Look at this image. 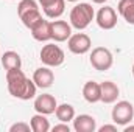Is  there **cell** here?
Instances as JSON below:
<instances>
[{"mask_svg":"<svg viewBox=\"0 0 134 132\" xmlns=\"http://www.w3.org/2000/svg\"><path fill=\"white\" fill-rule=\"evenodd\" d=\"M6 87H8L9 95L17 99L28 101V99L36 98L37 87H36L34 81L27 78L20 68L6 71Z\"/></svg>","mask_w":134,"mask_h":132,"instance_id":"cell-1","label":"cell"},{"mask_svg":"<svg viewBox=\"0 0 134 132\" xmlns=\"http://www.w3.org/2000/svg\"><path fill=\"white\" fill-rule=\"evenodd\" d=\"M94 19H95V11L91 3H78L70 9L69 22H70L72 28H75L78 31L86 30L92 23Z\"/></svg>","mask_w":134,"mask_h":132,"instance_id":"cell-2","label":"cell"},{"mask_svg":"<svg viewBox=\"0 0 134 132\" xmlns=\"http://www.w3.org/2000/svg\"><path fill=\"white\" fill-rule=\"evenodd\" d=\"M39 59L44 65L47 67H59L64 64L66 61V55H64V50L59 47V45H55L52 42L45 44L42 48H41V53H39Z\"/></svg>","mask_w":134,"mask_h":132,"instance_id":"cell-3","label":"cell"},{"mask_svg":"<svg viewBox=\"0 0 134 132\" xmlns=\"http://www.w3.org/2000/svg\"><path fill=\"white\" fill-rule=\"evenodd\" d=\"M89 62H91V65L94 67L95 70L106 71L114 64V56H112V53H111L109 48H106V47H97V48H94L91 51Z\"/></svg>","mask_w":134,"mask_h":132,"instance_id":"cell-4","label":"cell"},{"mask_svg":"<svg viewBox=\"0 0 134 132\" xmlns=\"http://www.w3.org/2000/svg\"><path fill=\"white\" fill-rule=\"evenodd\" d=\"M111 117L117 126H126L134 118V106L130 101H117L112 107Z\"/></svg>","mask_w":134,"mask_h":132,"instance_id":"cell-5","label":"cell"},{"mask_svg":"<svg viewBox=\"0 0 134 132\" xmlns=\"http://www.w3.org/2000/svg\"><path fill=\"white\" fill-rule=\"evenodd\" d=\"M67 47L73 55H86L92 48V40L86 33H75L69 37Z\"/></svg>","mask_w":134,"mask_h":132,"instance_id":"cell-6","label":"cell"},{"mask_svg":"<svg viewBox=\"0 0 134 132\" xmlns=\"http://www.w3.org/2000/svg\"><path fill=\"white\" fill-rule=\"evenodd\" d=\"M95 22L101 30H114L117 25V13L112 6H103L95 14Z\"/></svg>","mask_w":134,"mask_h":132,"instance_id":"cell-7","label":"cell"},{"mask_svg":"<svg viewBox=\"0 0 134 132\" xmlns=\"http://www.w3.org/2000/svg\"><path fill=\"white\" fill-rule=\"evenodd\" d=\"M33 107L37 113L52 115V113H55V110L58 107V101H56V98L53 95H50V93H42V95H37L34 98Z\"/></svg>","mask_w":134,"mask_h":132,"instance_id":"cell-8","label":"cell"},{"mask_svg":"<svg viewBox=\"0 0 134 132\" xmlns=\"http://www.w3.org/2000/svg\"><path fill=\"white\" fill-rule=\"evenodd\" d=\"M37 3L48 19H59L66 9V0H37Z\"/></svg>","mask_w":134,"mask_h":132,"instance_id":"cell-9","label":"cell"},{"mask_svg":"<svg viewBox=\"0 0 134 132\" xmlns=\"http://www.w3.org/2000/svg\"><path fill=\"white\" fill-rule=\"evenodd\" d=\"M30 31H31V36H33L34 40H37V42H48V40H52V22L45 20L42 17L41 20H37L30 28Z\"/></svg>","mask_w":134,"mask_h":132,"instance_id":"cell-10","label":"cell"},{"mask_svg":"<svg viewBox=\"0 0 134 132\" xmlns=\"http://www.w3.org/2000/svg\"><path fill=\"white\" fill-rule=\"evenodd\" d=\"M31 79L34 81L37 89H48L55 82V73H53V70H50V67L44 65L34 70Z\"/></svg>","mask_w":134,"mask_h":132,"instance_id":"cell-11","label":"cell"},{"mask_svg":"<svg viewBox=\"0 0 134 132\" xmlns=\"http://www.w3.org/2000/svg\"><path fill=\"white\" fill-rule=\"evenodd\" d=\"M72 36V25L66 20H53L52 22V40L67 42Z\"/></svg>","mask_w":134,"mask_h":132,"instance_id":"cell-12","label":"cell"},{"mask_svg":"<svg viewBox=\"0 0 134 132\" xmlns=\"http://www.w3.org/2000/svg\"><path fill=\"white\" fill-rule=\"evenodd\" d=\"M73 131L75 132H95L97 131V120L92 115H87V113L75 115V118H73Z\"/></svg>","mask_w":134,"mask_h":132,"instance_id":"cell-13","label":"cell"},{"mask_svg":"<svg viewBox=\"0 0 134 132\" xmlns=\"http://www.w3.org/2000/svg\"><path fill=\"white\" fill-rule=\"evenodd\" d=\"M100 89H101V103L104 104H112L115 103L119 95H120V89L115 82L112 81H104L100 84Z\"/></svg>","mask_w":134,"mask_h":132,"instance_id":"cell-14","label":"cell"},{"mask_svg":"<svg viewBox=\"0 0 134 132\" xmlns=\"http://www.w3.org/2000/svg\"><path fill=\"white\" fill-rule=\"evenodd\" d=\"M83 98L91 104H95L101 99V89L100 84L95 81H87L83 86Z\"/></svg>","mask_w":134,"mask_h":132,"instance_id":"cell-15","label":"cell"},{"mask_svg":"<svg viewBox=\"0 0 134 132\" xmlns=\"http://www.w3.org/2000/svg\"><path fill=\"white\" fill-rule=\"evenodd\" d=\"M2 65L3 68L8 71V70H16V68H22V58L17 51H5L2 55Z\"/></svg>","mask_w":134,"mask_h":132,"instance_id":"cell-16","label":"cell"},{"mask_svg":"<svg viewBox=\"0 0 134 132\" xmlns=\"http://www.w3.org/2000/svg\"><path fill=\"white\" fill-rule=\"evenodd\" d=\"M119 14L130 25H134V0H120L117 5Z\"/></svg>","mask_w":134,"mask_h":132,"instance_id":"cell-17","label":"cell"},{"mask_svg":"<svg viewBox=\"0 0 134 132\" xmlns=\"http://www.w3.org/2000/svg\"><path fill=\"white\" fill-rule=\"evenodd\" d=\"M55 115L59 121L63 123H69V121H73L75 118V107L72 104H67V103H63V104H58L56 110H55Z\"/></svg>","mask_w":134,"mask_h":132,"instance_id":"cell-18","label":"cell"},{"mask_svg":"<svg viewBox=\"0 0 134 132\" xmlns=\"http://www.w3.org/2000/svg\"><path fill=\"white\" fill-rule=\"evenodd\" d=\"M30 126H31V131L33 132H48L52 128H50V123L47 120V115L44 113H37L31 117L30 120Z\"/></svg>","mask_w":134,"mask_h":132,"instance_id":"cell-19","label":"cell"},{"mask_svg":"<svg viewBox=\"0 0 134 132\" xmlns=\"http://www.w3.org/2000/svg\"><path fill=\"white\" fill-rule=\"evenodd\" d=\"M42 19V14H41V8H37V9H33V11H30V13H25L24 16H20V20H22V23L30 30L31 27H33L34 23L37 22V20H41Z\"/></svg>","mask_w":134,"mask_h":132,"instance_id":"cell-20","label":"cell"},{"mask_svg":"<svg viewBox=\"0 0 134 132\" xmlns=\"http://www.w3.org/2000/svg\"><path fill=\"white\" fill-rule=\"evenodd\" d=\"M30 131H31V126L27 124V123H14L9 128V132H30Z\"/></svg>","mask_w":134,"mask_h":132,"instance_id":"cell-21","label":"cell"},{"mask_svg":"<svg viewBox=\"0 0 134 132\" xmlns=\"http://www.w3.org/2000/svg\"><path fill=\"white\" fill-rule=\"evenodd\" d=\"M52 131L53 132H70V126H69L67 123L59 121V124H55V126L52 128Z\"/></svg>","mask_w":134,"mask_h":132,"instance_id":"cell-22","label":"cell"},{"mask_svg":"<svg viewBox=\"0 0 134 132\" xmlns=\"http://www.w3.org/2000/svg\"><path fill=\"white\" fill-rule=\"evenodd\" d=\"M117 132V124L114 123V124H104V126H101L98 128V132Z\"/></svg>","mask_w":134,"mask_h":132,"instance_id":"cell-23","label":"cell"},{"mask_svg":"<svg viewBox=\"0 0 134 132\" xmlns=\"http://www.w3.org/2000/svg\"><path fill=\"white\" fill-rule=\"evenodd\" d=\"M130 131H134V126H131L130 123L126 126H123V132H130Z\"/></svg>","mask_w":134,"mask_h":132,"instance_id":"cell-24","label":"cell"},{"mask_svg":"<svg viewBox=\"0 0 134 132\" xmlns=\"http://www.w3.org/2000/svg\"><path fill=\"white\" fill-rule=\"evenodd\" d=\"M94 3H97V5H103L104 2H108V0H92Z\"/></svg>","mask_w":134,"mask_h":132,"instance_id":"cell-25","label":"cell"},{"mask_svg":"<svg viewBox=\"0 0 134 132\" xmlns=\"http://www.w3.org/2000/svg\"><path fill=\"white\" fill-rule=\"evenodd\" d=\"M67 2H72V3H75V2H78V0H67Z\"/></svg>","mask_w":134,"mask_h":132,"instance_id":"cell-26","label":"cell"},{"mask_svg":"<svg viewBox=\"0 0 134 132\" xmlns=\"http://www.w3.org/2000/svg\"><path fill=\"white\" fill-rule=\"evenodd\" d=\"M131 71H133V76H134V64H133V70H131Z\"/></svg>","mask_w":134,"mask_h":132,"instance_id":"cell-27","label":"cell"}]
</instances>
